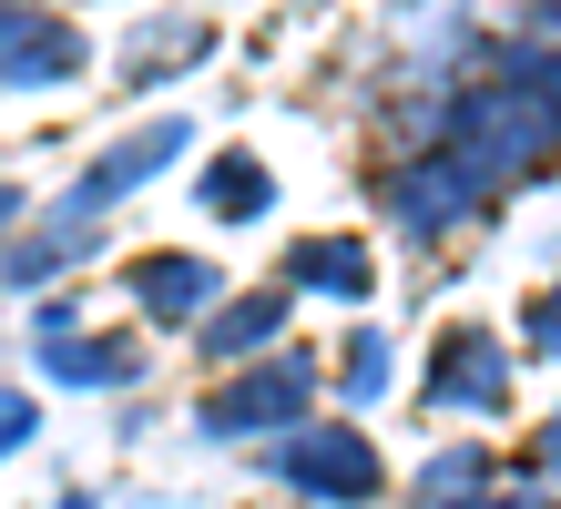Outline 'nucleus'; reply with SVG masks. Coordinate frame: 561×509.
<instances>
[{
    "instance_id": "0eeeda50",
    "label": "nucleus",
    "mask_w": 561,
    "mask_h": 509,
    "mask_svg": "<svg viewBox=\"0 0 561 509\" xmlns=\"http://www.w3.org/2000/svg\"><path fill=\"white\" fill-rule=\"evenodd\" d=\"M61 72H82V42L61 21H31V11H11V82L31 92V82H61Z\"/></svg>"
},
{
    "instance_id": "ddd939ff",
    "label": "nucleus",
    "mask_w": 561,
    "mask_h": 509,
    "mask_svg": "<svg viewBox=\"0 0 561 509\" xmlns=\"http://www.w3.org/2000/svg\"><path fill=\"white\" fill-rule=\"evenodd\" d=\"M520 347H531V357H561V286L520 305Z\"/></svg>"
},
{
    "instance_id": "423d86ee",
    "label": "nucleus",
    "mask_w": 561,
    "mask_h": 509,
    "mask_svg": "<svg viewBox=\"0 0 561 509\" xmlns=\"http://www.w3.org/2000/svg\"><path fill=\"white\" fill-rule=\"evenodd\" d=\"M123 286H134V296H144V316H163V326L205 316V305L225 296L205 255H134V276H123Z\"/></svg>"
},
{
    "instance_id": "2eb2a0df",
    "label": "nucleus",
    "mask_w": 561,
    "mask_h": 509,
    "mask_svg": "<svg viewBox=\"0 0 561 509\" xmlns=\"http://www.w3.org/2000/svg\"><path fill=\"white\" fill-rule=\"evenodd\" d=\"M531 21H541V31H551V42H561V0H541V11H531Z\"/></svg>"
},
{
    "instance_id": "4468645a",
    "label": "nucleus",
    "mask_w": 561,
    "mask_h": 509,
    "mask_svg": "<svg viewBox=\"0 0 561 509\" xmlns=\"http://www.w3.org/2000/svg\"><path fill=\"white\" fill-rule=\"evenodd\" d=\"M520 468H531V479H561V407L541 418V438H531V459H520Z\"/></svg>"
},
{
    "instance_id": "9b49d317",
    "label": "nucleus",
    "mask_w": 561,
    "mask_h": 509,
    "mask_svg": "<svg viewBox=\"0 0 561 509\" xmlns=\"http://www.w3.org/2000/svg\"><path fill=\"white\" fill-rule=\"evenodd\" d=\"M490 468H501V459H490V449H449V459H428V499H439V509H470V489H490Z\"/></svg>"
},
{
    "instance_id": "39448f33",
    "label": "nucleus",
    "mask_w": 561,
    "mask_h": 509,
    "mask_svg": "<svg viewBox=\"0 0 561 509\" xmlns=\"http://www.w3.org/2000/svg\"><path fill=\"white\" fill-rule=\"evenodd\" d=\"M276 286H296V296H378V255H368V234H296Z\"/></svg>"
},
{
    "instance_id": "1a4fd4ad",
    "label": "nucleus",
    "mask_w": 561,
    "mask_h": 509,
    "mask_svg": "<svg viewBox=\"0 0 561 509\" xmlns=\"http://www.w3.org/2000/svg\"><path fill=\"white\" fill-rule=\"evenodd\" d=\"M51 378H72V387H113V378H134V336H61V347H42Z\"/></svg>"
},
{
    "instance_id": "f03ea898",
    "label": "nucleus",
    "mask_w": 561,
    "mask_h": 509,
    "mask_svg": "<svg viewBox=\"0 0 561 509\" xmlns=\"http://www.w3.org/2000/svg\"><path fill=\"white\" fill-rule=\"evenodd\" d=\"M255 468L307 489V499H378V449L357 428H286V438H266Z\"/></svg>"
},
{
    "instance_id": "7ed1b4c3",
    "label": "nucleus",
    "mask_w": 561,
    "mask_h": 509,
    "mask_svg": "<svg viewBox=\"0 0 561 509\" xmlns=\"http://www.w3.org/2000/svg\"><path fill=\"white\" fill-rule=\"evenodd\" d=\"M511 397V357L490 326H449L428 347V407H501Z\"/></svg>"
},
{
    "instance_id": "dca6fc26",
    "label": "nucleus",
    "mask_w": 561,
    "mask_h": 509,
    "mask_svg": "<svg viewBox=\"0 0 561 509\" xmlns=\"http://www.w3.org/2000/svg\"><path fill=\"white\" fill-rule=\"evenodd\" d=\"M470 509H541V499H470Z\"/></svg>"
},
{
    "instance_id": "f257e3e1",
    "label": "nucleus",
    "mask_w": 561,
    "mask_h": 509,
    "mask_svg": "<svg viewBox=\"0 0 561 509\" xmlns=\"http://www.w3.org/2000/svg\"><path fill=\"white\" fill-rule=\"evenodd\" d=\"M307 407H317L307 357H255L245 378L194 397V428L205 438H286V428H307Z\"/></svg>"
},
{
    "instance_id": "9d476101",
    "label": "nucleus",
    "mask_w": 561,
    "mask_h": 509,
    "mask_svg": "<svg viewBox=\"0 0 561 509\" xmlns=\"http://www.w3.org/2000/svg\"><path fill=\"white\" fill-rule=\"evenodd\" d=\"M276 326H286V286H266V296H236L225 316H205V357H245V347H266Z\"/></svg>"
},
{
    "instance_id": "f8f14e48",
    "label": "nucleus",
    "mask_w": 561,
    "mask_h": 509,
    "mask_svg": "<svg viewBox=\"0 0 561 509\" xmlns=\"http://www.w3.org/2000/svg\"><path fill=\"white\" fill-rule=\"evenodd\" d=\"M388 387V336H357V347H347V378H337V397H357V407H368Z\"/></svg>"
},
{
    "instance_id": "20e7f679",
    "label": "nucleus",
    "mask_w": 561,
    "mask_h": 509,
    "mask_svg": "<svg viewBox=\"0 0 561 509\" xmlns=\"http://www.w3.org/2000/svg\"><path fill=\"white\" fill-rule=\"evenodd\" d=\"M184 143H194V123H144L134 143H113V153H92V163H82V184H72V215H103L113 194H134V184H153V174H163V163H174Z\"/></svg>"
},
{
    "instance_id": "6e6552de",
    "label": "nucleus",
    "mask_w": 561,
    "mask_h": 509,
    "mask_svg": "<svg viewBox=\"0 0 561 509\" xmlns=\"http://www.w3.org/2000/svg\"><path fill=\"white\" fill-rule=\"evenodd\" d=\"M266 204H276V184H266V163H255V153H215V163H205V215L255 224Z\"/></svg>"
}]
</instances>
